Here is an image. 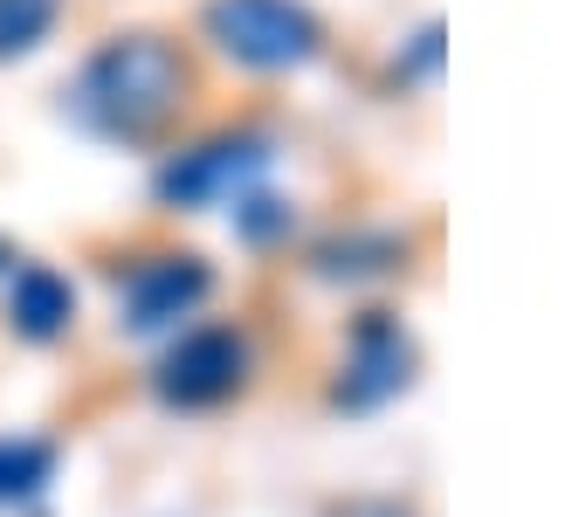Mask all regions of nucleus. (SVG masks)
<instances>
[{
  "mask_svg": "<svg viewBox=\"0 0 565 517\" xmlns=\"http://www.w3.org/2000/svg\"><path fill=\"white\" fill-rule=\"evenodd\" d=\"M186 97V63L159 35H118L83 63L70 91V118L97 138H152Z\"/></svg>",
  "mask_w": 565,
  "mask_h": 517,
  "instance_id": "nucleus-1",
  "label": "nucleus"
},
{
  "mask_svg": "<svg viewBox=\"0 0 565 517\" xmlns=\"http://www.w3.org/2000/svg\"><path fill=\"white\" fill-rule=\"evenodd\" d=\"M207 35L248 70H297L324 49V28L303 0H214Z\"/></svg>",
  "mask_w": 565,
  "mask_h": 517,
  "instance_id": "nucleus-2",
  "label": "nucleus"
},
{
  "mask_svg": "<svg viewBox=\"0 0 565 517\" xmlns=\"http://www.w3.org/2000/svg\"><path fill=\"white\" fill-rule=\"evenodd\" d=\"M242 380H248V338L235 325H201V331H186L173 352L159 359L152 393L166 400V408H180V414H201V408L235 400Z\"/></svg>",
  "mask_w": 565,
  "mask_h": 517,
  "instance_id": "nucleus-3",
  "label": "nucleus"
},
{
  "mask_svg": "<svg viewBox=\"0 0 565 517\" xmlns=\"http://www.w3.org/2000/svg\"><path fill=\"white\" fill-rule=\"evenodd\" d=\"M269 138L256 131H228V138H207V146H193L180 159L159 166V200L166 208H221V200L248 193L269 172Z\"/></svg>",
  "mask_w": 565,
  "mask_h": 517,
  "instance_id": "nucleus-4",
  "label": "nucleus"
},
{
  "mask_svg": "<svg viewBox=\"0 0 565 517\" xmlns=\"http://www.w3.org/2000/svg\"><path fill=\"white\" fill-rule=\"evenodd\" d=\"M414 387V338L401 331V318H386V310H365L352 325V352H345V372H338L331 400L345 414H373L386 408L393 393Z\"/></svg>",
  "mask_w": 565,
  "mask_h": 517,
  "instance_id": "nucleus-5",
  "label": "nucleus"
},
{
  "mask_svg": "<svg viewBox=\"0 0 565 517\" xmlns=\"http://www.w3.org/2000/svg\"><path fill=\"white\" fill-rule=\"evenodd\" d=\"M207 297H214V270L201 255H146L118 283V325L125 331H166L186 310H201Z\"/></svg>",
  "mask_w": 565,
  "mask_h": 517,
  "instance_id": "nucleus-6",
  "label": "nucleus"
},
{
  "mask_svg": "<svg viewBox=\"0 0 565 517\" xmlns=\"http://www.w3.org/2000/svg\"><path fill=\"white\" fill-rule=\"evenodd\" d=\"M76 318V291H70V276H55L49 263H28L14 270V291H8V325L28 338V345H49V338H63Z\"/></svg>",
  "mask_w": 565,
  "mask_h": 517,
  "instance_id": "nucleus-7",
  "label": "nucleus"
},
{
  "mask_svg": "<svg viewBox=\"0 0 565 517\" xmlns=\"http://www.w3.org/2000/svg\"><path fill=\"white\" fill-rule=\"evenodd\" d=\"M49 483H55V442L0 435V504H35Z\"/></svg>",
  "mask_w": 565,
  "mask_h": 517,
  "instance_id": "nucleus-8",
  "label": "nucleus"
},
{
  "mask_svg": "<svg viewBox=\"0 0 565 517\" xmlns=\"http://www.w3.org/2000/svg\"><path fill=\"white\" fill-rule=\"evenodd\" d=\"M401 255L407 242H393V235H352V242H331L318 255V270L324 276H386V270H401Z\"/></svg>",
  "mask_w": 565,
  "mask_h": 517,
  "instance_id": "nucleus-9",
  "label": "nucleus"
},
{
  "mask_svg": "<svg viewBox=\"0 0 565 517\" xmlns=\"http://www.w3.org/2000/svg\"><path fill=\"white\" fill-rule=\"evenodd\" d=\"M55 8H63V0H0V63L35 49L55 28Z\"/></svg>",
  "mask_w": 565,
  "mask_h": 517,
  "instance_id": "nucleus-10",
  "label": "nucleus"
},
{
  "mask_svg": "<svg viewBox=\"0 0 565 517\" xmlns=\"http://www.w3.org/2000/svg\"><path fill=\"white\" fill-rule=\"evenodd\" d=\"M242 200V208H235V228H242V242H276L282 235V228H290V208H282V200L276 193H256V187H248V193H235Z\"/></svg>",
  "mask_w": 565,
  "mask_h": 517,
  "instance_id": "nucleus-11",
  "label": "nucleus"
},
{
  "mask_svg": "<svg viewBox=\"0 0 565 517\" xmlns=\"http://www.w3.org/2000/svg\"><path fill=\"white\" fill-rule=\"evenodd\" d=\"M441 63V28H420V49H414V63H407V76H428Z\"/></svg>",
  "mask_w": 565,
  "mask_h": 517,
  "instance_id": "nucleus-12",
  "label": "nucleus"
},
{
  "mask_svg": "<svg viewBox=\"0 0 565 517\" xmlns=\"http://www.w3.org/2000/svg\"><path fill=\"white\" fill-rule=\"evenodd\" d=\"M338 517H414L407 504H393V497H359V504H345Z\"/></svg>",
  "mask_w": 565,
  "mask_h": 517,
  "instance_id": "nucleus-13",
  "label": "nucleus"
},
{
  "mask_svg": "<svg viewBox=\"0 0 565 517\" xmlns=\"http://www.w3.org/2000/svg\"><path fill=\"white\" fill-rule=\"evenodd\" d=\"M0 270H8V249H0Z\"/></svg>",
  "mask_w": 565,
  "mask_h": 517,
  "instance_id": "nucleus-14",
  "label": "nucleus"
}]
</instances>
